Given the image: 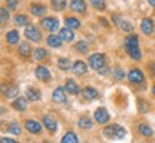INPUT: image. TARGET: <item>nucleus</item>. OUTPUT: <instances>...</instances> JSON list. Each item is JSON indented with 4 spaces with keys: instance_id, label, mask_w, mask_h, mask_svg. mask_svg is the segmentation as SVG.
Segmentation results:
<instances>
[{
    "instance_id": "obj_23",
    "label": "nucleus",
    "mask_w": 155,
    "mask_h": 143,
    "mask_svg": "<svg viewBox=\"0 0 155 143\" xmlns=\"http://www.w3.org/2000/svg\"><path fill=\"white\" fill-rule=\"evenodd\" d=\"M83 97H85V99H88V100L96 99V97H98V92H96V89L85 87L83 89Z\"/></svg>"
},
{
    "instance_id": "obj_26",
    "label": "nucleus",
    "mask_w": 155,
    "mask_h": 143,
    "mask_svg": "<svg viewBox=\"0 0 155 143\" xmlns=\"http://www.w3.org/2000/svg\"><path fill=\"white\" fill-rule=\"evenodd\" d=\"M92 120L89 119V117H81L79 120H78V126L81 127V129H91L92 127Z\"/></svg>"
},
{
    "instance_id": "obj_24",
    "label": "nucleus",
    "mask_w": 155,
    "mask_h": 143,
    "mask_svg": "<svg viewBox=\"0 0 155 143\" xmlns=\"http://www.w3.org/2000/svg\"><path fill=\"white\" fill-rule=\"evenodd\" d=\"M6 40H7L9 44H16L19 42V32L17 30H10L6 34Z\"/></svg>"
},
{
    "instance_id": "obj_33",
    "label": "nucleus",
    "mask_w": 155,
    "mask_h": 143,
    "mask_svg": "<svg viewBox=\"0 0 155 143\" xmlns=\"http://www.w3.org/2000/svg\"><path fill=\"white\" fill-rule=\"evenodd\" d=\"M7 130L10 133H13V135H20V126H19V123H16V122H13V123H10V126L7 127Z\"/></svg>"
},
{
    "instance_id": "obj_3",
    "label": "nucleus",
    "mask_w": 155,
    "mask_h": 143,
    "mask_svg": "<svg viewBox=\"0 0 155 143\" xmlns=\"http://www.w3.org/2000/svg\"><path fill=\"white\" fill-rule=\"evenodd\" d=\"M89 66L92 67L94 70H99L105 66V56L102 53H95L89 57Z\"/></svg>"
},
{
    "instance_id": "obj_34",
    "label": "nucleus",
    "mask_w": 155,
    "mask_h": 143,
    "mask_svg": "<svg viewBox=\"0 0 155 143\" xmlns=\"http://www.w3.org/2000/svg\"><path fill=\"white\" fill-rule=\"evenodd\" d=\"M15 23L19 24V26H25V24H28V17L25 16V14H17L15 17Z\"/></svg>"
},
{
    "instance_id": "obj_45",
    "label": "nucleus",
    "mask_w": 155,
    "mask_h": 143,
    "mask_svg": "<svg viewBox=\"0 0 155 143\" xmlns=\"http://www.w3.org/2000/svg\"><path fill=\"white\" fill-rule=\"evenodd\" d=\"M45 143H48V142H45Z\"/></svg>"
},
{
    "instance_id": "obj_6",
    "label": "nucleus",
    "mask_w": 155,
    "mask_h": 143,
    "mask_svg": "<svg viewBox=\"0 0 155 143\" xmlns=\"http://www.w3.org/2000/svg\"><path fill=\"white\" fill-rule=\"evenodd\" d=\"M112 19H114V23H115L119 29H122L124 32H132V30H134V26L128 22V20H124V19H121V17L116 16V14L112 17Z\"/></svg>"
},
{
    "instance_id": "obj_44",
    "label": "nucleus",
    "mask_w": 155,
    "mask_h": 143,
    "mask_svg": "<svg viewBox=\"0 0 155 143\" xmlns=\"http://www.w3.org/2000/svg\"><path fill=\"white\" fill-rule=\"evenodd\" d=\"M152 93H154V94H155V86H154V89H152Z\"/></svg>"
},
{
    "instance_id": "obj_28",
    "label": "nucleus",
    "mask_w": 155,
    "mask_h": 143,
    "mask_svg": "<svg viewBox=\"0 0 155 143\" xmlns=\"http://www.w3.org/2000/svg\"><path fill=\"white\" fill-rule=\"evenodd\" d=\"M61 143H78V136L73 132H68L63 138H62Z\"/></svg>"
},
{
    "instance_id": "obj_39",
    "label": "nucleus",
    "mask_w": 155,
    "mask_h": 143,
    "mask_svg": "<svg viewBox=\"0 0 155 143\" xmlns=\"http://www.w3.org/2000/svg\"><path fill=\"white\" fill-rule=\"evenodd\" d=\"M114 75H115V77L118 80H121V79L125 77V73H124V70H121V69H116V70L114 72Z\"/></svg>"
},
{
    "instance_id": "obj_16",
    "label": "nucleus",
    "mask_w": 155,
    "mask_h": 143,
    "mask_svg": "<svg viewBox=\"0 0 155 143\" xmlns=\"http://www.w3.org/2000/svg\"><path fill=\"white\" fill-rule=\"evenodd\" d=\"M28 97L25 99V97H17L15 102H13V107L16 110H20V112H23V110H26V107H28Z\"/></svg>"
},
{
    "instance_id": "obj_31",
    "label": "nucleus",
    "mask_w": 155,
    "mask_h": 143,
    "mask_svg": "<svg viewBox=\"0 0 155 143\" xmlns=\"http://www.w3.org/2000/svg\"><path fill=\"white\" fill-rule=\"evenodd\" d=\"M91 5L96 10H105V0H91Z\"/></svg>"
},
{
    "instance_id": "obj_9",
    "label": "nucleus",
    "mask_w": 155,
    "mask_h": 143,
    "mask_svg": "<svg viewBox=\"0 0 155 143\" xmlns=\"http://www.w3.org/2000/svg\"><path fill=\"white\" fill-rule=\"evenodd\" d=\"M35 75L39 80H43V82H48L50 79V72L46 69L45 66H38L36 70H35Z\"/></svg>"
},
{
    "instance_id": "obj_4",
    "label": "nucleus",
    "mask_w": 155,
    "mask_h": 143,
    "mask_svg": "<svg viewBox=\"0 0 155 143\" xmlns=\"http://www.w3.org/2000/svg\"><path fill=\"white\" fill-rule=\"evenodd\" d=\"M42 27L46 29L48 32H56L59 27V20L55 17H46L42 20Z\"/></svg>"
},
{
    "instance_id": "obj_35",
    "label": "nucleus",
    "mask_w": 155,
    "mask_h": 143,
    "mask_svg": "<svg viewBox=\"0 0 155 143\" xmlns=\"http://www.w3.org/2000/svg\"><path fill=\"white\" fill-rule=\"evenodd\" d=\"M76 49L81 52V53H88V49H89V46H88V43L86 42H78L76 43Z\"/></svg>"
},
{
    "instance_id": "obj_37",
    "label": "nucleus",
    "mask_w": 155,
    "mask_h": 143,
    "mask_svg": "<svg viewBox=\"0 0 155 143\" xmlns=\"http://www.w3.org/2000/svg\"><path fill=\"white\" fill-rule=\"evenodd\" d=\"M0 14H2V23H6L7 20H9V11L6 10L5 7L0 9Z\"/></svg>"
},
{
    "instance_id": "obj_41",
    "label": "nucleus",
    "mask_w": 155,
    "mask_h": 143,
    "mask_svg": "<svg viewBox=\"0 0 155 143\" xmlns=\"http://www.w3.org/2000/svg\"><path fill=\"white\" fill-rule=\"evenodd\" d=\"M150 70H151V75L155 77V63H151L150 65Z\"/></svg>"
},
{
    "instance_id": "obj_22",
    "label": "nucleus",
    "mask_w": 155,
    "mask_h": 143,
    "mask_svg": "<svg viewBox=\"0 0 155 143\" xmlns=\"http://www.w3.org/2000/svg\"><path fill=\"white\" fill-rule=\"evenodd\" d=\"M30 11L35 16H43L46 13V7L43 5H32L30 6Z\"/></svg>"
},
{
    "instance_id": "obj_18",
    "label": "nucleus",
    "mask_w": 155,
    "mask_h": 143,
    "mask_svg": "<svg viewBox=\"0 0 155 143\" xmlns=\"http://www.w3.org/2000/svg\"><path fill=\"white\" fill-rule=\"evenodd\" d=\"M46 42H48V44H49L50 47H61V44H62V40L61 36H55V34H50L49 37L46 39Z\"/></svg>"
},
{
    "instance_id": "obj_15",
    "label": "nucleus",
    "mask_w": 155,
    "mask_h": 143,
    "mask_svg": "<svg viewBox=\"0 0 155 143\" xmlns=\"http://www.w3.org/2000/svg\"><path fill=\"white\" fill-rule=\"evenodd\" d=\"M43 125L46 126V129H48L49 132H56L58 125H56V120L52 117V116H45L43 117Z\"/></svg>"
},
{
    "instance_id": "obj_14",
    "label": "nucleus",
    "mask_w": 155,
    "mask_h": 143,
    "mask_svg": "<svg viewBox=\"0 0 155 143\" xmlns=\"http://www.w3.org/2000/svg\"><path fill=\"white\" fill-rule=\"evenodd\" d=\"M71 9L78 13H85L86 10V3L83 0H72L71 2Z\"/></svg>"
},
{
    "instance_id": "obj_20",
    "label": "nucleus",
    "mask_w": 155,
    "mask_h": 143,
    "mask_svg": "<svg viewBox=\"0 0 155 143\" xmlns=\"http://www.w3.org/2000/svg\"><path fill=\"white\" fill-rule=\"evenodd\" d=\"M26 97H28L30 102H36V100L40 99V93H39V90H36L35 87H29L26 90Z\"/></svg>"
},
{
    "instance_id": "obj_5",
    "label": "nucleus",
    "mask_w": 155,
    "mask_h": 143,
    "mask_svg": "<svg viewBox=\"0 0 155 143\" xmlns=\"http://www.w3.org/2000/svg\"><path fill=\"white\" fill-rule=\"evenodd\" d=\"M25 36L28 39H30L32 42H39V40L42 39L40 32H39L35 26H32V24H30V26H26V29H25Z\"/></svg>"
},
{
    "instance_id": "obj_42",
    "label": "nucleus",
    "mask_w": 155,
    "mask_h": 143,
    "mask_svg": "<svg viewBox=\"0 0 155 143\" xmlns=\"http://www.w3.org/2000/svg\"><path fill=\"white\" fill-rule=\"evenodd\" d=\"M98 72H99L101 75H106V73H108V67H106V66H104V67H102V69H99V70H98Z\"/></svg>"
},
{
    "instance_id": "obj_40",
    "label": "nucleus",
    "mask_w": 155,
    "mask_h": 143,
    "mask_svg": "<svg viewBox=\"0 0 155 143\" xmlns=\"http://www.w3.org/2000/svg\"><path fill=\"white\" fill-rule=\"evenodd\" d=\"M2 143H17V142H15L13 139H9V138H2Z\"/></svg>"
},
{
    "instance_id": "obj_25",
    "label": "nucleus",
    "mask_w": 155,
    "mask_h": 143,
    "mask_svg": "<svg viewBox=\"0 0 155 143\" xmlns=\"http://www.w3.org/2000/svg\"><path fill=\"white\" fill-rule=\"evenodd\" d=\"M19 55H22L23 57L30 56V44L26 43V42L20 43V46H19Z\"/></svg>"
},
{
    "instance_id": "obj_10",
    "label": "nucleus",
    "mask_w": 155,
    "mask_h": 143,
    "mask_svg": "<svg viewBox=\"0 0 155 143\" xmlns=\"http://www.w3.org/2000/svg\"><path fill=\"white\" fill-rule=\"evenodd\" d=\"M66 89L63 87H58L53 92V94H52V99L55 100L56 103H63V102H66Z\"/></svg>"
},
{
    "instance_id": "obj_11",
    "label": "nucleus",
    "mask_w": 155,
    "mask_h": 143,
    "mask_svg": "<svg viewBox=\"0 0 155 143\" xmlns=\"http://www.w3.org/2000/svg\"><path fill=\"white\" fill-rule=\"evenodd\" d=\"M59 36H61V39L65 42V43H68V42H72L73 39H75V34H73L72 32V29H69V27H63L59 32Z\"/></svg>"
},
{
    "instance_id": "obj_8",
    "label": "nucleus",
    "mask_w": 155,
    "mask_h": 143,
    "mask_svg": "<svg viewBox=\"0 0 155 143\" xmlns=\"http://www.w3.org/2000/svg\"><path fill=\"white\" fill-rule=\"evenodd\" d=\"M128 79H129V82L132 83H142L144 82V73L138 69H134L128 73Z\"/></svg>"
},
{
    "instance_id": "obj_27",
    "label": "nucleus",
    "mask_w": 155,
    "mask_h": 143,
    "mask_svg": "<svg viewBox=\"0 0 155 143\" xmlns=\"http://www.w3.org/2000/svg\"><path fill=\"white\" fill-rule=\"evenodd\" d=\"M138 130H139V133H141L142 136H147V138L152 136V129H151L148 125H145V123H141V125H139Z\"/></svg>"
},
{
    "instance_id": "obj_7",
    "label": "nucleus",
    "mask_w": 155,
    "mask_h": 143,
    "mask_svg": "<svg viewBox=\"0 0 155 143\" xmlns=\"http://www.w3.org/2000/svg\"><path fill=\"white\" fill-rule=\"evenodd\" d=\"M95 120L98 122L99 125H105V123H108V120H109V115H108L106 109H104V107L96 109V112H95Z\"/></svg>"
},
{
    "instance_id": "obj_2",
    "label": "nucleus",
    "mask_w": 155,
    "mask_h": 143,
    "mask_svg": "<svg viewBox=\"0 0 155 143\" xmlns=\"http://www.w3.org/2000/svg\"><path fill=\"white\" fill-rule=\"evenodd\" d=\"M104 135L108 139H124L125 138V129L119 125H111L104 129Z\"/></svg>"
},
{
    "instance_id": "obj_29",
    "label": "nucleus",
    "mask_w": 155,
    "mask_h": 143,
    "mask_svg": "<svg viewBox=\"0 0 155 143\" xmlns=\"http://www.w3.org/2000/svg\"><path fill=\"white\" fill-rule=\"evenodd\" d=\"M50 3H52V7L56 11H62L66 7V0H52Z\"/></svg>"
},
{
    "instance_id": "obj_32",
    "label": "nucleus",
    "mask_w": 155,
    "mask_h": 143,
    "mask_svg": "<svg viewBox=\"0 0 155 143\" xmlns=\"http://www.w3.org/2000/svg\"><path fill=\"white\" fill-rule=\"evenodd\" d=\"M46 55H48L46 50L42 49V47H38V49L35 50V59H36V60H42V59H45Z\"/></svg>"
},
{
    "instance_id": "obj_30",
    "label": "nucleus",
    "mask_w": 155,
    "mask_h": 143,
    "mask_svg": "<svg viewBox=\"0 0 155 143\" xmlns=\"http://www.w3.org/2000/svg\"><path fill=\"white\" fill-rule=\"evenodd\" d=\"M58 66H59V69L61 70H69L71 69V62H69V59H59L58 60Z\"/></svg>"
},
{
    "instance_id": "obj_13",
    "label": "nucleus",
    "mask_w": 155,
    "mask_h": 143,
    "mask_svg": "<svg viewBox=\"0 0 155 143\" xmlns=\"http://www.w3.org/2000/svg\"><path fill=\"white\" fill-rule=\"evenodd\" d=\"M141 30L144 32L145 34H152V32H154V23H152V20L151 19H144L142 22H141Z\"/></svg>"
},
{
    "instance_id": "obj_12",
    "label": "nucleus",
    "mask_w": 155,
    "mask_h": 143,
    "mask_svg": "<svg viewBox=\"0 0 155 143\" xmlns=\"http://www.w3.org/2000/svg\"><path fill=\"white\" fill-rule=\"evenodd\" d=\"M86 70H88V66H86L82 60H78L72 65V72L75 75H85Z\"/></svg>"
},
{
    "instance_id": "obj_36",
    "label": "nucleus",
    "mask_w": 155,
    "mask_h": 143,
    "mask_svg": "<svg viewBox=\"0 0 155 143\" xmlns=\"http://www.w3.org/2000/svg\"><path fill=\"white\" fill-rule=\"evenodd\" d=\"M3 92H5V96H6V97H15V96L19 93V89H17V87H9L7 90L5 89Z\"/></svg>"
},
{
    "instance_id": "obj_17",
    "label": "nucleus",
    "mask_w": 155,
    "mask_h": 143,
    "mask_svg": "<svg viewBox=\"0 0 155 143\" xmlns=\"http://www.w3.org/2000/svg\"><path fill=\"white\" fill-rule=\"evenodd\" d=\"M25 127H26L30 133H39L40 130H42L40 123H38V122H35V120H28L26 123H25Z\"/></svg>"
},
{
    "instance_id": "obj_21",
    "label": "nucleus",
    "mask_w": 155,
    "mask_h": 143,
    "mask_svg": "<svg viewBox=\"0 0 155 143\" xmlns=\"http://www.w3.org/2000/svg\"><path fill=\"white\" fill-rule=\"evenodd\" d=\"M65 89H66L68 93H71V94H78V93H79V87H78V84L73 82L72 79H69V80L66 82Z\"/></svg>"
},
{
    "instance_id": "obj_43",
    "label": "nucleus",
    "mask_w": 155,
    "mask_h": 143,
    "mask_svg": "<svg viewBox=\"0 0 155 143\" xmlns=\"http://www.w3.org/2000/svg\"><path fill=\"white\" fill-rule=\"evenodd\" d=\"M148 2H150L151 6H155V0H148Z\"/></svg>"
},
{
    "instance_id": "obj_1",
    "label": "nucleus",
    "mask_w": 155,
    "mask_h": 143,
    "mask_svg": "<svg viewBox=\"0 0 155 143\" xmlns=\"http://www.w3.org/2000/svg\"><path fill=\"white\" fill-rule=\"evenodd\" d=\"M125 49H127L128 55L131 56L134 60H139V59H141V50H139L138 36L129 34V36L125 39Z\"/></svg>"
},
{
    "instance_id": "obj_19",
    "label": "nucleus",
    "mask_w": 155,
    "mask_h": 143,
    "mask_svg": "<svg viewBox=\"0 0 155 143\" xmlns=\"http://www.w3.org/2000/svg\"><path fill=\"white\" fill-rule=\"evenodd\" d=\"M65 24H66V27L72 29V30H76V29L81 27V22L78 20L76 17H66L65 19Z\"/></svg>"
},
{
    "instance_id": "obj_38",
    "label": "nucleus",
    "mask_w": 155,
    "mask_h": 143,
    "mask_svg": "<svg viewBox=\"0 0 155 143\" xmlns=\"http://www.w3.org/2000/svg\"><path fill=\"white\" fill-rule=\"evenodd\" d=\"M7 2V9L9 10H15L17 6V0H6Z\"/></svg>"
}]
</instances>
